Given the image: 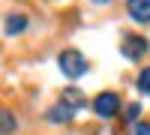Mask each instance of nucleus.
Wrapping results in <instances>:
<instances>
[{
	"instance_id": "obj_1",
	"label": "nucleus",
	"mask_w": 150,
	"mask_h": 135,
	"mask_svg": "<svg viewBox=\"0 0 150 135\" xmlns=\"http://www.w3.org/2000/svg\"><path fill=\"white\" fill-rule=\"evenodd\" d=\"M57 63H60V69H63V75H66V78H81L84 72H87V60H84L81 51H75V48L60 51Z\"/></svg>"
},
{
	"instance_id": "obj_2",
	"label": "nucleus",
	"mask_w": 150,
	"mask_h": 135,
	"mask_svg": "<svg viewBox=\"0 0 150 135\" xmlns=\"http://www.w3.org/2000/svg\"><path fill=\"white\" fill-rule=\"evenodd\" d=\"M93 111L99 114V117H117V111H120V96L117 93H111V90H105V93H99L96 99H93Z\"/></svg>"
},
{
	"instance_id": "obj_3",
	"label": "nucleus",
	"mask_w": 150,
	"mask_h": 135,
	"mask_svg": "<svg viewBox=\"0 0 150 135\" xmlns=\"http://www.w3.org/2000/svg\"><path fill=\"white\" fill-rule=\"evenodd\" d=\"M147 51H150V45H147V39H141V36H126V39H123V54L129 60H138Z\"/></svg>"
},
{
	"instance_id": "obj_4",
	"label": "nucleus",
	"mask_w": 150,
	"mask_h": 135,
	"mask_svg": "<svg viewBox=\"0 0 150 135\" xmlns=\"http://www.w3.org/2000/svg\"><path fill=\"white\" fill-rule=\"evenodd\" d=\"M126 9L135 21H150V0H126Z\"/></svg>"
},
{
	"instance_id": "obj_5",
	"label": "nucleus",
	"mask_w": 150,
	"mask_h": 135,
	"mask_svg": "<svg viewBox=\"0 0 150 135\" xmlns=\"http://www.w3.org/2000/svg\"><path fill=\"white\" fill-rule=\"evenodd\" d=\"M24 27H27V18L18 15V12H12V15L6 18V33H9V36H12V33H21Z\"/></svg>"
},
{
	"instance_id": "obj_6",
	"label": "nucleus",
	"mask_w": 150,
	"mask_h": 135,
	"mask_svg": "<svg viewBox=\"0 0 150 135\" xmlns=\"http://www.w3.org/2000/svg\"><path fill=\"white\" fill-rule=\"evenodd\" d=\"M63 105H72V108H81L84 105V96L75 90V87H66L63 90Z\"/></svg>"
},
{
	"instance_id": "obj_7",
	"label": "nucleus",
	"mask_w": 150,
	"mask_h": 135,
	"mask_svg": "<svg viewBox=\"0 0 150 135\" xmlns=\"http://www.w3.org/2000/svg\"><path fill=\"white\" fill-rule=\"evenodd\" d=\"M48 120H54V123L57 120H72V108L69 105H54L51 111H48Z\"/></svg>"
},
{
	"instance_id": "obj_8",
	"label": "nucleus",
	"mask_w": 150,
	"mask_h": 135,
	"mask_svg": "<svg viewBox=\"0 0 150 135\" xmlns=\"http://www.w3.org/2000/svg\"><path fill=\"white\" fill-rule=\"evenodd\" d=\"M138 87H141V93H147V96H150V66H147V69H141V75H138Z\"/></svg>"
},
{
	"instance_id": "obj_9",
	"label": "nucleus",
	"mask_w": 150,
	"mask_h": 135,
	"mask_svg": "<svg viewBox=\"0 0 150 135\" xmlns=\"http://www.w3.org/2000/svg\"><path fill=\"white\" fill-rule=\"evenodd\" d=\"M12 129H15V120H12V114H9V111H3V135H9Z\"/></svg>"
},
{
	"instance_id": "obj_10",
	"label": "nucleus",
	"mask_w": 150,
	"mask_h": 135,
	"mask_svg": "<svg viewBox=\"0 0 150 135\" xmlns=\"http://www.w3.org/2000/svg\"><path fill=\"white\" fill-rule=\"evenodd\" d=\"M138 114H141V105H138V102H132V105L126 108V120H129V123H132V120L138 117Z\"/></svg>"
},
{
	"instance_id": "obj_11",
	"label": "nucleus",
	"mask_w": 150,
	"mask_h": 135,
	"mask_svg": "<svg viewBox=\"0 0 150 135\" xmlns=\"http://www.w3.org/2000/svg\"><path fill=\"white\" fill-rule=\"evenodd\" d=\"M132 135H150V123H135L132 126Z\"/></svg>"
},
{
	"instance_id": "obj_12",
	"label": "nucleus",
	"mask_w": 150,
	"mask_h": 135,
	"mask_svg": "<svg viewBox=\"0 0 150 135\" xmlns=\"http://www.w3.org/2000/svg\"><path fill=\"white\" fill-rule=\"evenodd\" d=\"M96 3H108V0H96Z\"/></svg>"
}]
</instances>
